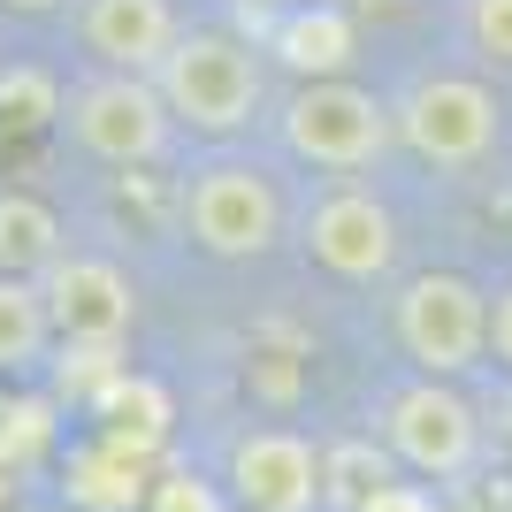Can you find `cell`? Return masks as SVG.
<instances>
[{"label": "cell", "mask_w": 512, "mask_h": 512, "mask_svg": "<svg viewBox=\"0 0 512 512\" xmlns=\"http://www.w3.org/2000/svg\"><path fill=\"white\" fill-rule=\"evenodd\" d=\"M153 85L169 100L176 130H192L207 146H237L268 130V107H276V62L253 31H230V23H184L176 46L161 54Z\"/></svg>", "instance_id": "cell-1"}, {"label": "cell", "mask_w": 512, "mask_h": 512, "mask_svg": "<svg viewBox=\"0 0 512 512\" xmlns=\"http://www.w3.org/2000/svg\"><path fill=\"white\" fill-rule=\"evenodd\" d=\"M390 123H398V153L406 161H421L436 176H474V169H490L497 146H505V92L467 54L413 62L390 85Z\"/></svg>", "instance_id": "cell-2"}, {"label": "cell", "mask_w": 512, "mask_h": 512, "mask_svg": "<svg viewBox=\"0 0 512 512\" xmlns=\"http://www.w3.org/2000/svg\"><path fill=\"white\" fill-rule=\"evenodd\" d=\"M268 138H276V153L306 176H375L390 153H398L390 92L360 85V77L283 85L276 107H268Z\"/></svg>", "instance_id": "cell-3"}, {"label": "cell", "mask_w": 512, "mask_h": 512, "mask_svg": "<svg viewBox=\"0 0 512 512\" xmlns=\"http://www.w3.org/2000/svg\"><path fill=\"white\" fill-rule=\"evenodd\" d=\"M176 207H184V237L214 260H268L299 222V207L283 192V153H245V146H214L184 176Z\"/></svg>", "instance_id": "cell-4"}, {"label": "cell", "mask_w": 512, "mask_h": 512, "mask_svg": "<svg viewBox=\"0 0 512 512\" xmlns=\"http://www.w3.org/2000/svg\"><path fill=\"white\" fill-rule=\"evenodd\" d=\"M291 237H299V253L321 276L352 283V291L390 283L398 260H406V222H398V207H390V192L375 176H314Z\"/></svg>", "instance_id": "cell-5"}, {"label": "cell", "mask_w": 512, "mask_h": 512, "mask_svg": "<svg viewBox=\"0 0 512 512\" xmlns=\"http://www.w3.org/2000/svg\"><path fill=\"white\" fill-rule=\"evenodd\" d=\"M390 337L413 360V375H474L490 360V283L467 268H421L390 291Z\"/></svg>", "instance_id": "cell-6"}, {"label": "cell", "mask_w": 512, "mask_h": 512, "mask_svg": "<svg viewBox=\"0 0 512 512\" xmlns=\"http://www.w3.org/2000/svg\"><path fill=\"white\" fill-rule=\"evenodd\" d=\"M375 428H383V451L421 482H467L482 467V413L444 375H413V383L383 390Z\"/></svg>", "instance_id": "cell-7"}, {"label": "cell", "mask_w": 512, "mask_h": 512, "mask_svg": "<svg viewBox=\"0 0 512 512\" xmlns=\"http://www.w3.org/2000/svg\"><path fill=\"white\" fill-rule=\"evenodd\" d=\"M69 138L92 161H107V169H153L176 146V115H169V100H161L153 77L100 69V77H85V85L69 92Z\"/></svg>", "instance_id": "cell-8"}, {"label": "cell", "mask_w": 512, "mask_h": 512, "mask_svg": "<svg viewBox=\"0 0 512 512\" xmlns=\"http://www.w3.org/2000/svg\"><path fill=\"white\" fill-rule=\"evenodd\" d=\"M237 512H321L329 505V451L299 428H245L230 444Z\"/></svg>", "instance_id": "cell-9"}, {"label": "cell", "mask_w": 512, "mask_h": 512, "mask_svg": "<svg viewBox=\"0 0 512 512\" xmlns=\"http://www.w3.org/2000/svg\"><path fill=\"white\" fill-rule=\"evenodd\" d=\"M46 314H54V337L62 344H123L130 321H138V291L115 260L100 253H62L39 276Z\"/></svg>", "instance_id": "cell-10"}, {"label": "cell", "mask_w": 512, "mask_h": 512, "mask_svg": "<svg viewBox=\"0 0 512 512\" xmlns=\"http://www.w3.org/2000/svg\"><path fill=\"white\" fill-rule=\"evenodd\" d=\"M260 46H268V62L291 85H306V77H352V62H360V16L344 0H299V8L268 16Z\"/></svg>", "instance_id": "cell-11"}, {"label": "cell", "mask_w": 512, "mask_h": 512, "mask_svg": "<svg viewBox=\"0 0 512 512\" xmlns=\"http://www.w3.org/2000/svg\"><path fill=\"white\" fill-rule=\"evenodd\" d=\"M176 31H184L176 0H77V39L100 69L153 77L161 54L176 46Z\"/></svg>", "instance_id": "cell-12"}, {"label": "cell", "mask_w": 512, "mask_h": 512, "mask_svg": "<svg viewBox=\"0 0 512 512\" xmlns=\"http://www.w3.org/2000/svg\"><path fill=\"white\" fill-rule=\"evenodd\" d=\"M62 260V214L31 192H0V276H46Z\"/></svg>", "instance_id": "cell-13"}, {"label": "cell", "mask_w": 512, "mask_h": 512, "mask_svg": "<svg viewBox=\"0 0 512 512\" xmlns=\"http://www.w3.org/2000/svg\"><path fill=\"white\" fill-rule=\"evenodd\" d=\"M69 497L92 505V512H130L138 497H146V459L100 436V444H85L77 459H69Z\"/></svg>", "instance_id": "cell-14"}, {"label": "cell", "mask_w": 512, "mask_h": 512, "mask_svg": "<svg viewBox=\"0 0 512 512\" xmlns=\"http://www.w3.org/2000/svg\"><path fill=\"white\" fill-rule=\"evenodd\" d=\"M46 344H54V314H46L39 276H0V375L39 367Z\"/></svg>", "instance_id": "cell-15"}, {"label": "cell", "mask_w": 512, "mask_h": 512, "mask_svg": "<svg viewBox=\"0 0 512 512\" xmlns=\"http://www.w3.org/2000/svg\"><path fill=\"white\" fill-rule=\"evenodd\" d=\"M451 39L474 69L512 77V0H451Z\"/></svg>", "instance_id": "cell-16"}, {"label": "cell", "mask_w": 512, "mask_h": 512, "mask_svg": "<svg viewBox=\"0 0 512 512\" xmlns=\"http://www.w3.org/2000/svg\"><path fill=\"white\" fill-rule=\"evenodd\" d=\"M146 512H230V497L214 490L199 467H169L146 482Z\"/></svg>", "instance_id": "cell-17"}, {"label": "cell", "mask_w": 512, "mask_h": 512, "mask_svg": "<svg viewBox=\"0 0 512 512\" xmlns=\"http://www.w3.org/2000/svg\"><path fill=\"white\" fill-rule=\"evenodd\" d=\"M0 115H8V123H46V115H62V92H54V77H39V69H8V77H0Z\"/></svg>", "instance_id": "cell-18"}, {"label": "cell", "mask_w": 512, "mask_h": 512, "mask_svg": "<svg viewBox=\"0 0 512 512\" xmlns=\"http://www.w3.org/2000/svg\"><path fill=\"white\" fill-rule=\"evenodd\" d=\"M490 360L512 375V283H497V291H490Z\"/></svg>", "instance_id": "cell-19"}, {"label": "cell", "mask_w": 512, "mask_h": 512, "mask_svg": "<svg viewBox=\"0 0 512 512\" xmlns=\"http://www.w3.org/2000/svg\"><path fill=\"white\" fill-rule=\"evenodd\" d=\"M360 512H436V497H428L421 482H383V490L367 497Z\"/></svg>", "instance_id": "cell-20"}, {"label": "cell", "mask_w": 512, "mask_h": 512, "mask_svg": "<svg viewBox=\"0 0 512 512\" xmlns=\"http://www.w3.org/2000/svg\"><path fill=\"white\" fill-rule=\"evenodd\" d=\"M0 8H16V16H62V8H77V0H0Z\"/></svg>", "instance_id": "cell-21"}, {"label": "cell", "mask_w": 512, "mask_h": 512, "mask_svg": "<svg viewBox=\"0 0 512 512\" xmlns=\"http://www.w3.org/2000/svg\"><path fill=\"white\" fill-rule=\"evenodd\" d=\"M245 16H283V8H299V0H237Z\"/></svg>", "instance_id": "cell-22"}, {"label": "cell", "mask_w": 512, "mask_h": 512, "mask_svg": "<svg viewBox=\"0 0 512 512\" xmlns=\"http://www.w3.org/2000/svg\"><path fill=\"white\" fill-rule=\"evenodd\" d=\"M23 512H54V505H23Z\"/></svg>", "instance_id": "cell-23"}]
</instances>
